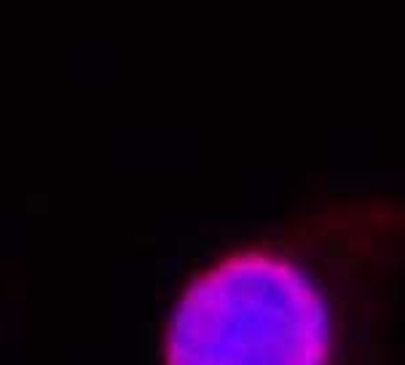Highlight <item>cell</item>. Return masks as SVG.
Returning <instances> with one entry per match:
<instances>
[{
  "label": "cell",
  "instance_id": "cell-1",
  "mask_svg": "<svg viewBox=\"0 0 405 365\" xmlns=\"http://www.w3.org/2000/svg\"><path fill=\"white\" fill-rule=\"evenodd\" d=\"M327 312L284 261L239 253L185 290L166 365H325Z\"/></svg>",
  "mask_w": 405,
  "mask_h": 365
}]
</instances>
